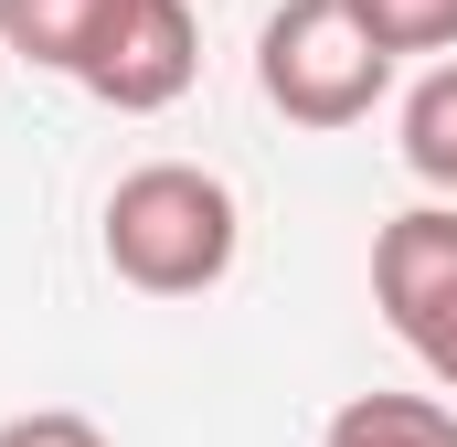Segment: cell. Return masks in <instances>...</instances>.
<instances>
[{"mask_svg": "<svg viewBox=\"0 0 457 447\" xmlns=\"http://www.w3.org/2000/svg\"><path fill=\"white\" fill-rule=\"evenodd\" d=\"M107 266L138 299H203L224 288L234 256H245V214H234V181L203 160H138L96 214Z\"/></svg>", "mask_w": 457, "mask_h": 447, "instance_id": "1", "label": "cell"}, {"mask_svg": "<svg viewBox=\"0 0 457 447\" xmlns=\"http://www.w3.org/2000/svg\"><path fill=\"white\" fill-rule=\"evenodd\" d=\"M255 86L287 128H361L394 86V54L361 32L351 0H277L255 32Z\"/></svg>", "mask_w": 457, "mask_h": 447, "instance_id": "2", "label": "cell"}, {"mask_svg": "<svg viewBox=\"0 0 457 447\" xmlns=\"http://www.w3.org/2000/svg\"><path fill=\"white\" fill-rule=\"evenodd\" d=\"M372 309L436 373V394H457V203H415L372 234Z\"/></svg>", "mask_w": 457, "mask_h": 447, "instance_id": "3", "label": "cell"}, {"mask_svg": "<svg viewBox=\"0 0 457 447\" xmlns=\"http://www.w3.org/2000/svg\"><path fill=\"white\" fill-rule=\"evenodd\" d=\"M192 75H203V21H192V0H128L107 21V43L86 54V97L117 117H160L192 97Z\"/></svg>", "mask_w": 457, "mask_h": 447, "instance_id": "4", "label": "cell"}, {"mask_svg": "<svg viewBox=\"0 0 457 447\" xmlns=\"http://www.w3.org/2000/svg\"><path fill=\"white\" fill-rule=\"evenodd\" d=\"M128 0H0V54L43 64V75H86V54L107 43Z\"/></svg>", "mask_w": 457, "mask_h": 447, "instance_id": "5", "label": "cell"}, {"mask_svg": "<svg viewBox=\"0 0 457 447\" xmlns=\"http://www.w3.org/2000/svg\"><path fill=\"white\" fill-rule=\"evenodd\" d=\"M320 447H457V405L447 394H351L320 426Z\"/></svg>", "mask_w": 457, "mask_h": 447, "instance_id": "6", "label": "cell"}, {"mask_svg": "<svg viewBox=\"0 0 457 447\" xmlns=\"http://www.w3.org/2000/svg\"><path fill=\"white\" fill-rule=\"evenodd\" d=\"M404 171H415L436 203H457V54L404 97Z\"/></svg>", "mask_w": 457, "mask_h": 447, "instance_id": "7", "label": "cell"}, {"mask_svg": "<svg viewBox=\"0 0 457 447\" xmlns=\"http://www.w3.org/2000/svg\"><path fill=\"white\" fill-rule=\"evenodd\" d=\"M361 32L404 64V54H457V0H351Z\"/></svg>", "mask_w": 457, "mask_h": 447, "instance_id": "8", "label": "cell"}, {"mask_svg": "<svg viewBox=\"0 0 457 447\" xmlns=\"http://www.w3.org/2000/svg\"><path fill=\"white\" fill-rule=\"evenodd\" d=\"M0 447H107V426H96V416H75V405H32V416H11V426H0Z\"/></svg>", "mask_w": 457, "mask_h": 447, "instance_id": "9", "label": "cell"}]
</instances>
